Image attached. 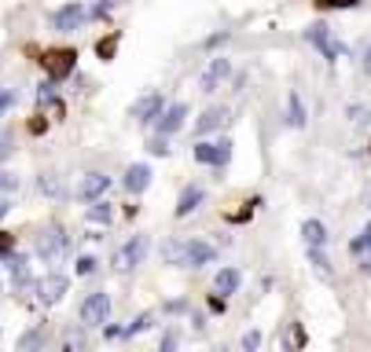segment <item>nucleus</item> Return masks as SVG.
Returning a JSON list of instances; mask_svg holds the SVG:
<instances>
[{
	"label": "nucleus",
	"mask_w": 371,
	"mask_h": 352,
	"mask_svg": "<svg viewBox=\"0 0 371 352\" xmlns=\"http://www.w3.org/2000/svg\"><path fill=\"white\" fill-rule=\"evenodd\" d=\"M41 67H44V74L52 77V81H67V77L74 74V67H78V51L74 48H44L41 51Z\"/></svg>",
	"instance_id": "1"
},
{
	"label": "nucleus",
	"mask_w": 371,
	"mask_h": 352,
	"mask_svg": "<svg viewBox=\"0 0 371 352\" xmlns=\"http://www.w3.org/2000/svg\"><path fill=\"white\" fill-rule=\"evenodd\" d=\"M305 41H309V44H313V48H316L327 62H335V59L342 56V51H345V48L335 41V37H331V30H327L324 22H313L309 30H305Z\"/></svg>",
	"instance_id": "2"
},
{
	"label": "nucleus",
	"mask_w": 371,
	"mask_h": 352,
	"mask_svg": "<svg viewBox=\"0 0 371 352\" xmlns=\"http://www.w3.org/2000/svg\"><path fill=\"white\" fill-rule=\"evenodd\" d=\"M107 316H110V297L104 290L88 294L81 301V323H85V327H104Z\"/></svg>",
	"instance_id": "3"
},
{
	"label": "nucleus",
	"mask_w": 371,
	"mask_h": 352,
	"mask_svg": "<svg viewBox=\"0 0 371 352\" xmlns=\"http://www.w3.org/2000/svg\"><path fill=\"white\" fill-rule=\"evenodd\" d=\"M228 158H232V140H217V143H199L195 147V162L202 165H213V169H224Z\"/></svg>",
	"instance_id": "4"
},
{
	"label": "nucleus",
	"mask_w": 371,
	"mask_h": 352,
	"mask_svg": "<svg viewBox=\"0 0 371 352\" xmlns=\"http://www.w3.org/2000/svg\"><path fill=\"white\" fill-rule=\"evenodd\" d=\"M144 257H147V235H133V239L122 246V253L114 257V265H118L122 271H129L136 265H144Z\"/></svg>",
	"instance_id": "5"
},
{
	"label": "nucleus",
	"mask_w": 371,
	"mask_h": 352,
	"mask_svg": "<svg viewBox=\"0 0 371 352\" xmlns=\"http://www.w3.org/2000/svg\"><path fill=\"white\" fill-rule=\"evenodd\" d=\"M67 286H70V279L52 271V276H44L41 283H37V301H41V305H59L63 294H67Z\"/></svg>",
	"instance_id": "6"
},
{
	"label": "nucleus",
	"mask_w": 371,
	"mask_h": 352,
	"mask_svg": "<svg viewBox=\"0 0 371 352\" xmlns=\"http://www.w3.org/2000/svg\"><path fill=\"white\" fill-rule=\"evenodd\" d=\"M63 250H67V235H63V228H59V224H48V228H44V235L37 239V253H41L44 260H56Z\"/></svg>",
	"instance_id": "7"
},
{
	"label": "nucleus",
	"mask_w": 371,
	"mask_h": 352,
	"mask_svg": "<svg viewBox=\"0 0 371 352\" xmlns=\"http://www.w3.org/2000/svg\"><path fill=\"white\" fill-rule=\"evenodd\" d=\"M85 15H88V11L78 4V0H74V4L59 8L56 15H52V30H56V33H70V30H78V26L85 22Z\"/></svg>",
	"instance_id": "8"
},
{
	"label": "nucleus",
	"mask_w": 371,
	"mask_h": 352,
	"mask_svg": "<svg viewBox=\"0 0 371 352\" xmlns=\"http://www.w3.org/2000/svg\"><path fill=\"white\" fill-rule=\"evenodd\" d=\"M129 114L136 117L140 125H147V121H155V117L162 114V92H147L144 99H136L133 107H129Z\"/></svg>",
	"instance_id": "9"
},
{
	"label": "nucleus",
	"mask_w": 371,
	"mask_h": 352,
	"mask_svg": "<svg viewBox=\"0 0 371 352\" xmlns=\"http://www.w3.org/2000/svg\"><path fill=\"white\" fill-rule=\"evenodd\" d=\"M184 117H188V107L184 103H173V107H165L155 121H158V136H173L176 128L184 125Z\"/></svg>",
	"instance_id": "10"
},
{
	"label": "nucleus",
	"mask_w": 371,
	"mask_h": 352,
	"mask_svg": "<svg viewBox=\"0 0 371 352\" xmlns=\"http://www.w3.org/2000/svg\"><path fill=\"white\" fill-rule=\"evenodd\" d=\"M107 187H110V176H104V173H88V176L81 180V184H78V199H81V202L104 199Z\"/></svg>",
	"instance_id": "11"
},
{
	"label": "nucleus",
	"mask_w": 371,
	"mask_h": 352,
	"mask_svg": "<svg viewBox=\"0 0 371 352\" xmlns=\"http://www.w3.org/2000/svg\"><path fill=\"white\" fill-rule=\"evenodd\" d=\"M122 184H125V191H129V194H144L147 184H151V169H147L144 162L129 165V169H125V180H122Z\"/></svg>",
	"instance_id": "12"
},
{
	"label": "nucleus",
	"mask_w": 371,
	"mask_h": 352,
	"mask_svg": "<svg viewBox=\"0 0 371 352\" xmlns=\"http://www.w3.org/2000/svg\"><path fill=\"white\" fill-rule=\"evenodd\" d=\"M184 265H191V268L213 265V246L210 242H199V239L184 242Z\"/></svg>",
	"instance_id": "13"
},
{
	"label": "nucleus",
	"mask_w": 371,
	"mask_h": 352,
	"mask_svg": "<svg viewBox=\"0 0 371 352\" xmlns=\"http://www.w3.org/2000/svg\"><path fill=\"white\" fill-rule=\"evenodd\" d=\"M202 199H206V191H202L199 184H191V187H184L181 191V199H176V217H188V213H195L199 206H202Z\"/></svg>",
	"instance_id": "14"
},
{
	"label": "nucleus",
	"mask_w": 371,
	"mask_h": 352,
	"mask_svg": "<svg viewBox=\"0 0 371 352\" xmlns=\"http://www.w3.org/2000/svg\"><path fill=\"white\" fill-rule=\"evenodd\" d=\"M8 268H11V283H15L19 290H30V286H33V279H30V260L22 257V253H15V257L8 253Z\"/></svg>",
	"instance_id": "15"
},
{
	"label": "nucleus",
	"mask_w": 371,
	"mask_h": 352,
	"mask_svg": "<svg viewBox=\"0 0 371 352\" xmlns=\"http://www.w3.org/2000/svg\"><path fill=\"white\" fill-rule=\"evenodd\" d=\"M228 59H213L210 62V70L202 74V92H217V81H221V77H228Z\"/></svg>",
	"instance_id": "16"
},
{
	"label": "nucleus",
	"mask_w": 371,
	"mask_h": 352,
	"mask_svg": "<svg viewBox=\"0 0 371 352\" xmlns=\"http://www.w3.org/2000/svg\"><path fill=\"white\" fill-rule=\"evenodd\" d=\"M239 283H242V279H239V271H236V268H221V271H217V279H213V290L228 297V294H236V290H239Z\"/></svg>",
	"instance_id": "17"
},
{
	"label": "nucleus",
	"mask_w": 371,
	"mask_h": 352,
	"mask_svg": "<svg viewBox=\"0 0 371 352\" xmlns=\"http://www.w3.org/2000/svg\"><path fill=\"white\" fill-rule=\"evenodd\" d=\"M302 239H305V246H327V228L320 224V220H305Z\"/></svg>",
	"instance_id": "18"
},
{
	"label": "nucleus",
	"mask_w": 371,
	"mask_h": 352,
	"mask_svg": "<svg viewBox=\"0 0 371 352\" xmlns=\"http://www.w3.org/2000/svg\"><path fill=\"white\" fill-rule=\"evenodd\" d=\"M224 117H228V114H224V107H210V110L195 121V133H199V136H202V133H213V128H221Z\"/></svg>",
	"instance_id": "19"
},
{
	"label": "nucleus",
	"mask_w": 371,
	"mask_h": 352,
	"mask_svg": "<svg viewBox=\"0 0 371 352\" xmlns=\"http://www.w3.org/2000/svg\"><path fill=\"white\" fill-rule=\"evenodd\" d=\"M254 206H261V199H254V202H236L232 210H224V220H228V224H247V220L254 217Z\"/></svg>",
	"instance_id": "20"
},
{
	"label": "nucleus",
	"mask_w": 371,
	"mask_h": 352,
	"mask_svg": "<svg viewBox=\"0 0 371 352\" xmlns=\"http://www.w3.org/2000/svg\"><path fill=\"white\" fill-rule=\"evenodd\" d=\"M118 44H122V33L118 30L107 33V37H99V41H96V56L104 59V62H110L114 56H118Z\"/></svg>",
	"instance_id": "21"
},
{
	"label": "nucleus",
	"mask_w": 371,
	"mask_h": 352,
	"mask_svg": "<svg viewBox=\"0 0 371 352\" xmlns=\"http://www.w3.org/2000/svg\"><path fill=\"white\" fill-rule=\"evenodd\" d=\"M287 121H290L294 128L305 125V107H302V96H298V92L287 96Z\"/></svg>",
	"instance_id": "22"
},
{
	"label": "nucleus",
	"mask_w": 371,
	"mask_h": 352,
	"mask_svg": "<svg viewBox=\"0 0 371 352\" xmlns=\"http://www.w3.org/2000/svg\"><path fill=\"white\" fill-rule=\"evenodd\" d=\"M110 206L104 202V199H92V206H88V220H92V224H110Z\"/></svg>",
	"instance_id": "23"
},
{
	"label": "nucleus",
	"mask_w": 371,
	"mask_h": 352,
	"mask_svg": "<svg viewBox=\"0 0 371 352\" xmlns=\"http://www.w3.org/2000/svg\"><path fill=\"white\" fill-rule=\"evenodd\" d=\"M309 260H313V268L320 271V276H331V260L324 253V246H309Z\"/></svg>",
	"instance_id": "24"
},
{
	"label": "nucleus",
	"mask_w": 371,
	"mask_h": 352,
	"mask_svg": "<svg viewBox=\"0 0 371 352\" xmlns=\"http://www.w3.org/2000/svg\"><path fill=\"white\" fill-rule=\"evenodd\" d=\"M349 250L361 257V253H368V265H371V224L364 228V235H356V239L349 242Z\"/></svg>",
	"instance_id": "25"
},
{
	"label": "nucleus",
	"mask_w": 371,
	"mask_h": 352,
	"mask_svg": "<svg viewBox=\"0 0 371 352\" xmlns=\"http://www.w3.org/2000/svg\"><path fill=\"white\" fill-rule=\"evenodd\" d=\"M151 323H155V316H151V312H144V316H136V319L129 323V327L122 330V334H125V337H136V334H144V330L151 327Z\"/></svg>",
	"instance_id": "26"
},
{
	"label": "nucleus",
	"mask_w": 371,
	"mask_h": 352,
	"mask_svg": "<svg viewBox=\"0 0 371 352\" xmlns=\"http://www.w3.org/2000/svg\"><path fill=\"white\" fill-rule=\"evenodd\" d=\"M162 257L170 260V265H184V242H165L162 246Z\"/></svg>",
	"instance_id": "27"
},
{
	"label": "nucleus",
	"mask_w": 371,
	"mask_h": 352,
	"mask_svg": "<svg viewBox=\"0 0 371 352\" xmlns=\"http://www.w3.org/2000/svg\"><path fill=\"white\" fill-rule=\"evenodd\" d=\"M320 11H342V8H356L361 0H313Z\"/></svg>",
	"instance_id": "28"
},
{
	"label": "nucleus",
	"mask_w": 371,
	"mask_h": 352,
	"mask_svg": "<svg viewBox=\"0 0 371 352\" xmlns=\"http://www.w3.org/2000/svg\"><path fill=\"white\" fill-rule=\"evenodd\" d=\"M147 151L155 154V158H165V154H170V143H165V136H155L147 143Z\"/></svg>",
	"instance_id": "29"
},
{
	"label": "nucleus",
	"mask_w": 371,
	"mask_h": 352,
	"mask_svg": "<svg viewBox=\"0 0 371 352\" xmlns=\"http://www.w3.org/2000/svg\"><path fill=\"white\" fill-rule=\"evenodd\" d=\"M8 253H15V235L0 231V257H8Z\"/></svg>",
	"instance_id": "30"
},
{
	"label": "nucleus",
	"mask_w": 371,
	"mask_h": 352,
	"mask_svg": "<svg viewBox=\"0 0 371 352\" xmlns=\"http://www.w3.org/2000/svg\"><path fill=\"white\" fill-rule=\"evenodd\" d=\"M26 128H30V136H41V133H44V128H48V117H44V114H33Z\"/></svg>",
	"instance_id": "31"
},
{
	"label": "nucleus",
	"mask_w": 371,
	"mask_h": 352,
	"mask_svg": "<svg viewBox=\"0 0 371 352\" xmlns=\"http://www.w3.org/2000/svg\"><path fill=\"white\" fill-rule=\"evenodd\" d=\"M74 271H78V276H92V271H96V260H92V257H81Z\"/></svg>",
	"instance_id": "32"
},
{
	"label": "nucleus",
	"mask_w": 371,
	"mask_h": 352,
	"mask_svg": "<svg viewBox=\"0 0 371 352\" xmlns=\"http://www.w3.org/2000/svg\"><path fill=\"white\" fill-rule=\"evenodd\" d=\"M41 342H44V334H41V330H30L19 345H22V349H33V345H41Z\"/></svg>",
	"instance_id": "33"
},
{
	"label": "nucleus",
	"mask_w": 371,
	"mask_h": 352,
	"mask_svg": "<svg viewBox=\"0 0 371 352\" xmlns=\"http://www.w3.org/2000/svg\"><path fill=\"white\" fill-rule=\"evenodd\" d=\"M261 345V334L258 330H247V334H242V349H258Z\"/></svg>",
	"instance_id": "34"
},
{
	"label": "nucleus",
	"mask_w": 371,
	"mask_h": 352,
	"mask_svg": "<svg viewBox=\"0 0 371 352\" xmlns=\"http://www.w3.org/2000/svg\"><path fill=\"white\" fill-rule=\"evenodd\" d=\"M19 187V180L11 176V173H0V191H15Z\"/></svg>",
	"instance_id": "35"
},
{
	"label": "nucleus",
	"mask_w": 371,
	"mask_h": 352,
	"mask_svg": "<svg viewBox=\"0 0 371 352\" xmlns=\"http://www.w3.org/2000/svg\"><path fill=\"white\" fill-rule=\"evenodd\" d=\"M206 305H210V312H221V316H224V308H228V305H224V294H221V297L210 294V301H206Z\"/></svg>",
	"instance_id": "36"
},
{
	"label": "nucleus",
	"mask_w": 371,
	"mask_h": 352,
	"mask_svg": "<svg viewBox=\"0 0 371 352\" xmlns=\"http://www.w3.org/2000/svg\"><path fill=\"white\" fill-rule=\"evenodd\" d=\"M11 103H15V92H11V88H0V110H8Z\"/></svg>",
	"instance_id": "37"
},
{
	"label": "nucleus",
	"mask_w": 371,
	"mask_h": 352,
	"mask_svg": "<svg viewBox=\"0 0 371 352\" xmlns=\"http://www.w3.org/2000/svg\"><path fill=\"white\" fill-rule=\"evenodd\" d=\"M48 110H52V117H56V121H63V114H67V107H63L59 99H52V107H48Z\"/></svg>",
	"instance_id": "38"
},
{
	"label": "nucleus",
	"mask_w": 371,
	"mask_h": 352,
	"mask_svg": "<svg viewBox=\"0 0 371 352\" xmlns=\"http://www.w3.org/2000/svg\"><path fill=\"white\" fill-rule=\"evenodd\" d=\"M41 191H48V194H56V191H59V184H56V180H52V176H48V180L41 176Z\"/></svg>",
	"instance_id": "39"
},
{
	"label": "nucleus",
	"mask_w": 371,
	"mask_h": 352,
	"mask_svg": "<svg viewBox=\"0 0 371 352\" xmlns=\"http://www.w3.org/2000/svg\"><path fill=\"white\" fill-rule=\"evenodd\" d=\"M110 4H118V0H99V4H96V11H92V15H99V19H104V11H107Z\"/></svg>",
	"instance_id": "40"
},
{
	"label": "nucleus",
	"mask_w": 371,
	"mask_h": 352,
	"mask_svg": "<svg viewBox=\"0 0 371 352\" xmlns=\"http://www.w3.org/2000/svg\"><path fill=\"white\" fill-rule=\"evenodd\" d=\"M8 210H11V206H8V199H0V217H8Z\"/></svg>",
	"instance_id": "41"
},
{
	"label": "nucleus",
	"mask_w": 371,
	"mask_h": 352,
	"mask_svg": "<svg viewBox=\"0 0 371 352\" xmlns=\"http://www.w3.org/2000/svg\"><path fill=\"white\" fill-rule=\"evenodd\" d=\"M8 151H11V147H8L4 140H0V158H8Z\"/></svg>",
	"instance_id": "42"
},
{
	"label": "nucleus",
	"mask_w": 371,
	"mask_h": 352,
	"mask_svg": "<svg viewBox=\"0 0 371 352\" xmlns=\"http://www.w3.org/2000/svg\"><path fill=\"white\" fill-rule=\"evenodd\" d=\"M364 67H368V74H371V48H368V62H364Z\"/></svg>",
	"instance_id": "43"
}]
</instances>
